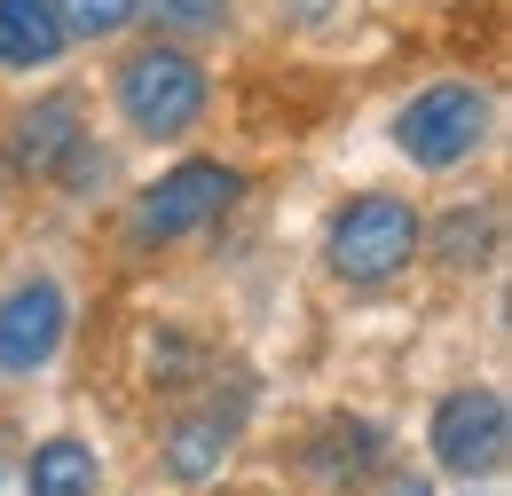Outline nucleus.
<instances>
[{"label": "nucleus", "instance_id": "f257e3e1", "mask_svg": "<svg viewBox=\"0 0 512 496\" xmlns=\"http://www.w3.org/2000/svg\"><path fill=\"white\" fill-rule=\"evenodd\" d=\"M418 245H426V205L410 189H355L323 213L316 229V268L331 292H394L410 268H418Z\"/></svg>", "mask_w": 512, "mask_h": 496}, {"label": "nucleus", "instance_id": "f03ea898", "mask_svg": "<svg viewBox=\"0 0 512 496\" xmlns=\"http://www.w3.org/2000/svg\"><path fill=\"white\" fill-rule=\"evenodd\" d=\"M111 119L127 126L134 142L150 150H182L197 126L213 119V71H205V48H182V40H127L111 56Z\"/></svg>", "mask_w": 512, "mask_h": 496}, {"label": "nucleus", "instance_id": "7ed1b4c3", "mask_svg": "<svg viewBox=\"0 0 512 496\" xmlns=\"http://www.w3.org/2000/svg\"><path fill=\"white\" fill-rule=\"evenodd\" d=\"M245 434H253V378L205 371L190 394L166 402V418L150 434V465H158V481L174 496H205V489H221V473L237 465Z\"/></svg>", "mask_w": 512, "mask_h": 496}, {"label": "nucleus", "instance_id": "20e7f679", "mask_svg": "<svg viewBox=\"0 0 512 496\" xmlns=\"http://www.w3.org/2000/svg\"><path fill=\"white\" fill-rule=\"evenodd\" d=\"M386 142L410 174H457L473 166L489 142H497V87L473 79V71H449V79H426L394 103L386 119Z\"/></svg>", "mask_w": 512, "mask_h": 496}, {"label": "nucleus", "instance_id": "39448f33", "mask_svg": "<svg viewBox=\"0 0 512 496\" xmlns=\"http://www.w3.org/2000/svg\"><path fill=\"white\" fill-rule=\"evenodd\" d=\"M245 197V166H229V158H174V166H158L150 182L127 197V221H119V237L127 252H174V245H197V237H213L221 221H229V205Z\"/></svg>", "mask_w": 512, "mask_h": 496}, {"label": "nucleus", "instance_id": "423d86ee", "mask_svg": "<svg viewBox=\"0 0 512 496\" xmlns=\"http://www.w3.org/2000/svg\"><path fill=\"white\" fill-rule=\"evenodd\" d=\"M512 465V402L497 378H457L426 402V473L457 489H489Z\"/></svg>", "mask_w": 512, "mask_h": 496}, {"label": "nucleus", "instance_id": "0eeeda50", "mask_svg": "<svg viewBox=\"0 0 512 496\" xmlns=\"http://www.w3.org/2000/svg\"><path fill=\"white\" fill-rule=\"evenodd\" d=\"M71 284L56 268H16L8 284H0V386H32V378H48L64 363L71 347Z\"/></svg>", "mask_w": 512, "mask_h": 496}, {"label": "nucleus", "instance_id": "6e6552de", "mask_svg": "<svg viewBox=\"0 0 512 496\" xmlns=\"http://www.w3.org/2000/svg\"><path fill=\"white\" fill-rule=\"evenodd\" d=\"M394 457V434H386L371 410H323L316 426H300L292 441V481L300 496H363Z\"/></svg>", "mask_w": 512, "mask_h": 496}, {"label": "nucleus", "instance_id": "1a4fd4ad", "mask_svg": "<svg viewBox=\"0 0 512 496\" xmlns=\"http://www.w3.org/2000/svg\"><path fill=\"white\" fill-rule=\"evenodd\" d=\"M87 134H95V103H87V87H32V95L0 119V166H8V182L48 189Z\"/></svg>", "mask_w": 512, "mask_h": 496}, {"label": "nucleus", "instance_id": "9d476101", "mask_svg": "<svg viewBox=\"0 0 512 496\" xmlns=\"http://www.w3.org/2000/svg\"><path fill=\"white\" fill-rule=\"evenodd\" d=\"M505 260V205L497 197H457L442 213H426V245L418 268H442V276H489Z\"/></svg>", "mask_w": 512, "mask_h": 496}, {"label": "nucleus", "instance_id": "9b49d317", "mask_svg": "<svg viewBox=\"0 0 512 496\" xmlns=\"http://www.w3.org/2000/svg\"><path fill=\"white\" fill-rule=\"evenodd\" d=\"M16 496H111V465L103 441L79 426H48L16 457Z\"/></svg>", "mask_w": 512, "mask_h": 496}, {"label": "nucleus", "instance_id": "f8f14e48", "mask_svg": "<svg viewBox=\"0 0 512 496\" xmlns=\"http://www.w3.org/2000/svg\"><path fill=\"white\" fill-rule=\"evenodd\" d=\"M71 56L56 0H0V71H56Z\"/></svg>", "mask_w": 512, "mask_h": 496}, {"label": "nucleus", "instance_id": "ddd939ff", "mask_svg": "<svg viewBox=\"0 0 512 496\" xmlns=\"http://www.w3.org/2000/svg\"><path fill=\"white\" fill-rule=\"evenodd\" d=\"M142 24L158 40H182V48H213L237 32V0H142Z\"/></svg>", "mask_w": 512, "mask_h": 496}, {"label": "nucleus", "instance_id": "4468645a", "mask_svg": "<svg viewBox=\"0 0 512 496\" xmlns=\"http://www.w3.org/2000/svg\"><path fill=\"white\" fill-rule=\"evenodd\" d=\"M71 48H119L134 24H142V0H56Z\"/></svg>", "mask_w": 512, "mask_h": 496}, {"label": "nucleus", "instance_id": "2eb2a0df", "mask_svg": "<svg viewBox=\"0 0 512 496\" xmlns=\"http://www.w3.org/2000/svg\"><path fill=\"white\" fill-rule=\"evenodd\" d=\"M363 496H442V481H434L426 465H386V473H379Z\"/></svg>", "mask_w": 512, "mask_h": 496}, {"label": "nucleus", "instance_id": "dca6fc26", "mask_svg": "<svg viewBox=\"0 0 512 496\" xmlns=\"http://www.w3.org/2000/svg\"><path fill=\"white\" fill-rule=\"evenodd\" d=\"M260 496H300V489H260Z\"/></svg>", "mask_w": 512, "mask_h": 496}, {"label": "nucleus", "instance_id": "f3484780", "mask_svg": "<svg viewBox=\"0 0 512 496\" xmlns=\"http://www.w3.org/2000/svg\"><path fill=\"white\" fill-rule=\"evenodd\" d=\"M394 8H418V0H394Z\"/></svg>", "mask_w": 512, "mask_h": 496}, {"label": "nucleus", "instance_id": "a211bd4d", "mask_svg": "<svg viewBox=\"0 0 512 496\" xmlns=\"http://www.w3.org/2000/svg\"><path fill=\"white\" fill-rule=\"evenodd\" d=\"M0 189H8V166H0Z\"/></svg>", "mask_w": 512, "mask_h": 496}]
</instances>
